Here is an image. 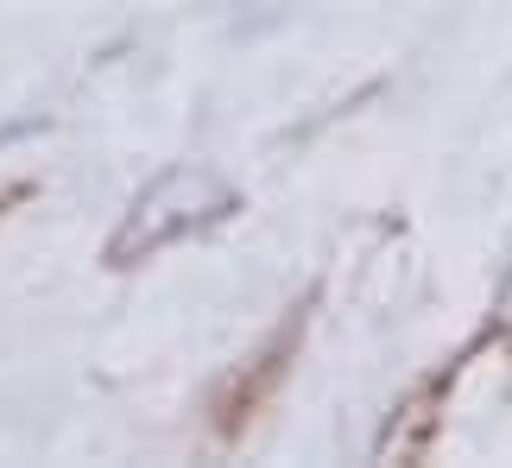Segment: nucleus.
Returning a JSON list of instances; mask_svg holds the SVG:
<instances>
[{"label":"nucleus","mask_w":512,"mask_h":468,"mask_svg":"<svg viewBox=\"0 0 512 468\" xmlns=\"http://www.w3.org/2000/svg\"><path fill=\"white\" fill-rule=\"evenodd\" d=\"M234 197L222 184L209 178V171H171L165 184H152L140 203H133V216L127 228L114 234V260H133V253H152L159 241H171V234H184L196 222H209V216H222Z\"/></svg>","instance_id":"obj_1"}]
</instances>
